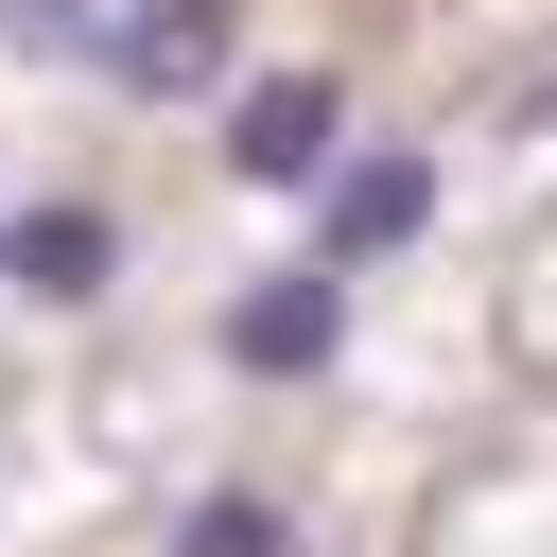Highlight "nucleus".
Returning a JSON list of instances; mask_svg holds the SVG:
<instances>
[{"instance_id": "obj_5", "label": "nucleus", "mask_w": 557, "mask_h": 557, "mask_svg": "<svg viewBox=\"0 0 557 557\" xmlns=\"http://www.w3.org/2000/svg\"><path fill=\"white\" fill-rule=\"evenodd\" d=\"M174 557H278V505H261V487H209V505L174 522Z\"/></svg>"}, {"instance_id": "obj_1", "label": "nucleus", "mask_w": 557, "mask_h": 557, "mask_svg": "<svg viewBox=\"0 0 557 557\" xmlns=\"http://www.w3.org/2000/svg\"><path fill=\"white\" fill-rule=\"evenodd\" d=\"M331 348H348V261H278V278L226 296V366L244 383H313Z\"/></svg>"}, {"instance_id": "obj_3", "label": "nucleus", "mask_w": 557, "mask_h": 557, "mask_svg": "<svg viewBox=\"0 0 557 557\" xmlns=\"http://www.w3.org/2000/svg\"><path fill=\"white\" fill-rule=\"evenodd\" d=\"M0 278H17V296H52V313H87V296L122 278V226L52 191V209H17V226H0Z\"/></svg>"}, {"instance_id": "obj_2", "label": "nucleus", "mask_w": 557, "mask_h": 557, "mask_svg": "<svg viewBox=\"0 0 557 557\" xmlns=\"http://www.w3.org/2000/svg\"><path fill=\"white\" fill-rule=\"evenodd\" d=\"M226 174H244V191H313V174H331V87H313V70L244 87V104H226Z\"/></svg>"}, {"instance_id": "obj_4", "label": "nucleus", "mask_w": 557, "mask_h": 557, "mask_svg": "<svg viewBox=\"0 0 557 557\" xmlns=\"http://www.w3.org/2000/svg\"><path fill=\"white\" fill-rule=\"evenodd\" d=\"M418 226H435V157H348L313 261H383V244H418Z\"/></svg>"}]
</instances>
